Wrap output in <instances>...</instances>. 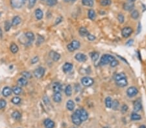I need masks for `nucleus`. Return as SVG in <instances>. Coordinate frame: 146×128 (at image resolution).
Masks as SVG:
<instances>
[{
    "label": "nucleus",
    "instance_id": "f257e3e1",
    "mask_svg": "<svg viewBox=\"0 0 146 128\" xmlns=\"http://www.w3.org/2000/svg\"><path fill=\"white\" fill-rule=\"evenodd\" d=\"M114 59V57L111 55V54H104L101 58L100 64L101 65H106V64L111 63Z\"/></svg>",
    "mask_w": 146,
    "mask_h": 128
},
{
    "label": "nucleus",
    "instance_id": "f03ea898",
    "mask_svg": "<svg viewBox=\"0 0 146 128\" xmlns=\"http://www.w3.org/2000/svg\"><path fill=\"white\" fill-rule=\"evenodd\" d=\"M71 120L74 124L77 126H79L81 124L82 120L80 118L79 116V109H77L75 111V113L71 116Z\"/></svg>",
    "mask_w": 146,
    "mask_h": 128
},
{
    "label": "nucleus",
    "instance_id": "7ed1b4c3",
    "mask_svg": "<svg viewBox=\"0 0 146 128\" xmlns=\"http://www.w3.org/2000/svg\"><path fill=\"white\" fill-rule=\"evenodd\" d=\"M80 45H81V44H80L79 41H77V40H73L69 45H68L67 48H68V51H70V52H73L75 50L78 49L80 47Z\"/></svg>",
    "mask_w": 146,
    "mask_h": 128
},
{
    "label": "nucleus",
    "instance_id": "20e7f679",
    "mask_svg": "<svg viewBox=\"0 0 146 128\" xmlns=\"http://www.w3.org/2000/svg\"><path fill=\"white\" fill-rule=\"evenodd\" d=\"M25 0H11V5L13 8H20L25 4Z\"/></svg>",
    "mask_w": 146,
    "mask_h": 128
},
{
    "label": "nucleus",
    "instance_id": "39448f33",
    "mask_svg": "<svg viewBox=\"0 0 146 128\" xmlns=\"http://www.w3.org/2000/svg\"><path fill=\"white\" fill-rule=\"evenodd\" d=\"M132 32H133V31H132L131 27H125L123 28L122 30H121V35L123 38H127L129 37L131 35Z\"/></svg>",
    "mask_w": 146,
    "mask_h": 128
},
{
    "label": "nucleus",
    "instance_id": "423d86ee",
    "mask_svg": "<svg viewBox=\"0 0 146 128\" xmlns=\"http://www.w3.org/2000/svg\"><path fill=\"white\" fill-rule=\"evenodd\" d=\"M81 83L84 86L89 87V86H91L92 85H93V83H94V80L92 78H90V77H83L81 79Z\"/></svg>",
    "mask_w": 146,
    "mask_h": 128
},
{
    "label": "nucleus",
    "instance_id": "0eeeda50",
    "mask_svg": "<svg viewBox=\"0 0 146 128\" xmlns=\"http://www.w3.org/2000/svg\"><path fill=\"white\" fill-rule=\"evenodd\" d=\"M44 73H45V69L43 67H38L34 71L33 74L36 78L40 79L44 77Z\"/></svg>",
    "mask_w": 146,
    "mask_h": 128
},
{
    "label": "nucleus",
    "instance_id": "6e6552de",
    "mask_svg": "<svg viewBox=\"0 0 146 128\" xmlns=\"http://www.w3.org/2000/svg\"><path fill=\"white\" fill-rule=\"evenodd\" d=\"M138 93V89L135 87H130L129 88H128L127 90V95L129 97L132 98L134 96H135Z\"/></svg>",
    "mask_w": 146,
    "mask_h": 128
},
{
    "label": "nucleus",
    "instance_id": "1a4fd4ad",
    "mask_svg": "<svg viewBox=\"0 0 146 128\" xmlns=\"http://www.w3.org/2000/svg\"><path fill=\"white\" fill-rule=\"evenodd\" d=\"M75 60L80 62H84L87 60V57L83 53H77L75 56Z\"/></svg>",
    "mask_w": 146,
    "mask_h": 128
},
{
    "label": "nucleus",
    "instance_id": "9d476101",
    "mask_svg": "<svg viewBox=\"0 0 146 128\" xmlns=\"http://www.w3.org/2000/svg\"><path fill=\"white\" fill-rule=\"evenodd\" d=\"M79 116L80 118L81 119L82 122L86 121V120L88 119V113L86 112V111L85 109H79Z\"/></svg>",
    "mask_w": 146,
    "mask_h": 128
},
{
    "label": "nucleus",
    "instance_id": "9b49d317",
    "mask_svg": "<svg viewBox=\"0 0 146 128\" xmlns=\"http://www.w3.org/2000/svg\"><path fill=\"white\" fill-rule=\"evenodd\" d=\"M49 57L54 62H57V61L60 60L61 55H60V54H58V52H56L51 51L50 53H49Z\"/></svg>",
    "mask_w": 146,
    "mask_h": 128
},
{
    "label": "nucleus",
    "instance_id": "f8f14e48",
    "mask_svg": "<svg viewBox=\"0 0 146 128\" xmlns=\"http://www.w3.org/2000/svg\"><path fill=\"white\" fill-rule=\"evenodd\" d=\"M133 108H134V110L136 112L140 111V110L142 109V103H141V102H140L139 100H136V101L134 102Z\"/></svg>",
    "mask_w": 146,
    "mask_h": 128
},
{
    "label": "nucleus",
    "instance_id": "ddd939ff",
    "mask_svg": "<svg viewBox=\"0 0 146 128\" xmlns=\"http://www.w3.org/2000/svg\"><path fill=\"white\" fill-rule=\"evenodd\" d=\"M116 83L117 85L120 87H125L128 84L127 80L126 78H122L121 80H119L116 81Z\"/></svg>",
    "mask_w": 146,
    "mask_h": 128
},
{
    "label": "nucleus",
    "instance_id": "4468645a",
    "mask_svg": "<svg viewBox=\"0 0 146 128\" xmlns=\"http://www.w3.org/2000/svg\"><path fill=\"white\" fill-rule=\"evenodd\" d=\"M123 9L125 10H127V11H131L134 8V3L132 2H127L125 3L124 4H123Z\"/></svg>",
    "mask_w": 146,
    "mask_h": 128
},
{
    "label": "nucleus",
    "instance_id": "2eb2a0df",
    "mask_svg": "<svg viewBox=\"0 0 146 128\" xmlns=\"http://www.w3.org/2000/svg\"><path fill=\"white\" fill-rule=\"evenodd\" d=\"M53 90L55 93H60L62 91V85L60 83H54L53 84Z\"/></svg>",
    "mask_w": 146,
    "mask_h": 128
},
{
    "label": "nucleus",
    "instance_id": "dca6fc26",
    "mask_svg": "<svg viewBox=\"0 0 146 128\" xmlns=\"http://www.w3.org/2000/svg\"><path fill=\"white\" fill-rule=\"evenodd\" d=\"M72 69H73V65L71 63H66L63 67V71L64 72H70L72 70Z\"/></svg>",
    "mask_w": 146,
    "mask_h": 128
},
{
    "label": "nucleus",
    "instance_id": "f3484780",
    "mask_svg": "<svg viewBox=\"0 0 146 128\" xmlns=\"http://www.w3.org/2000/svg\"><path fill=\"white\" fill-rule=\"evenodd\" d=\"M44 126L46 128H53L55 126V123L51 119H46L44 120Z\"/></svg>",
    "mask_w": 146,
    "mask_h": 128
},
{
    "label": "nucleus",
    "instance_id": "a211bd4d",
    "mask_svg": "<svg viewBox=\"0 0 146 128\" xmlns=\"http://www.w3.org/2000/svg\"><path fill=\"white\" fill-rule=\"evenodd\" d=\"M12 92H13V90L8 87H5L3 88L2 91V94L3 95L7 97V96H8L12 94Z\"/></svg>",
    "mask_w": 146,
    "mask_h": 128
},
{
    "label": "nucleus",
    "instance_id": "6ab92c4d",
    "mask_svg": "<svg viewBox=\"0 0 146 128\" xmlns=\"http://www.w3.org/2000/svg\"><path fill=\"white\" fill-rule=\"evenodd\" d=\"M53 100L55 102H56V103L61 102L62 100V95L61 93H55L53 95Z\"/></svg>",
    "mask_w": 146,
    "mask_h": 128
},
{
    "label": "nucleus",
    "instance_id": "aec40b11",
    "mask_svg": "<svg viewBox=\"0 0 146 128\" xmlns=\"http://www.w3.org/2000/svg\"><path fill=\"white\" fill-rule=\"evenodd\" d=\"M66 108L69 111H73L75 108V103L71 100H70L67 102Z\"/></svg>",
    "mask_w": 146,
    "mask_h": 128
},
{
    "label": "nucleus",
    "instance_id": "412c9836",
    "mask_svg": "<svg viewBox=\"0 0 146 128\" xmlns=\"http://www.w3.org/2000/svg\"><path fill=\"white\" fill-rule=\"evenodd\" d=\"M27 79L25 78H20L18 79V84L20 85V86H21V87H24L25 85H27Z\"/></svg>",
    "mask_w": 146,
    "mask_h": 128
},
{
    "label": "nucleus",
    "instance_id": "4be33fe9",
    "mask_svg": "<svg viewBox=\"0 0 146 128\" xmlns=\"http://www.w3.org/2000/svg\"><path fill=\"white\" fill-rule=\"evenodd\" d=\"M79 32L80 35L81 36H83V37L84 36H87L89 34L88 31L85 27H81L79 30Z\"/></svg>",
    "mask_w": 146,
    "mask_h": 128
},
{
    "label": "nucleus",
    "instance_id": "5701e85b",
    "mask_svg": "<svg viewBox=\"0 0 146 128\" xmlns=\"http://www.w3.org/2000/svg\"><path fill=\"white\" fill-rule=\"evenodd\" d=\"M43 16H44V14H43V12H42V10H40L39 8L36 10L35 16L37 19H38V20L42 19V18H43Z\"/></svg>",
    "mask_w": 146,
    "mask_h": 128
},
{
    "label": "nucleus",
    "instance_id": "b1692460",
    "mask_svg": "<svg viewBox=\"0 0 146 128\" xmlns=\"http://www.w3.org/2000/svg\"><path fill=\"white\" fill-rule=\"evenodd\" d=\"M21 18L20 16H15L12 20V25L13 26H16L21 23Z\"/></svg>",
    "mask_w": 146,
    "mask_h": 128
},
{
    "label": "nucleus",
    "instance_id": "393cba45",
    "mask_svg": "<svg viewBox=\"0 0 146 128\" xmlns=\"http://www.w3.org/2000/svg\"><path fill=\"white\" fill-rule=\"evenodd\" d=\"M112 100L111 97H106L105 98V105L107 108H112Z\"/></svg>",
    "mask_w": 146,
    "mask_h": 128
},
{
    "label": "nucleus",
    "instance_id": "a878e982",
    "mask_svg": "<svg viewBox=\"0 0 146 128\" xmlns=\"http://www.w3.org/2000/svg\"><path fill=\"white\" fill-rule=\"evenodd\" d=\"M88 18L92 19V20H94L96 18V13L93 9H90L88 12Z\"/></svg>",
    "mask_w": 146,
    "mask_h": 128
},
{
    "label": "nucleus",
    "instance_id": "bb28decb",
    "mask_svg": "<svg viewBox=\"0 0 146 128\" xmlns=\"http://www.w3.org/2000/svg\"><path fill=\"white\" fill-rule=\"evenodd\" d=\"M131 118L132 120H134V121L140 120H141V116L140 115H138V113H136V112H134L131 115Z\"/></svg>",
    "mask_w": 146,
    "mask_h": 128
},
{
    "label": "nucleus",
    "instance_id": "cd10ccee",
    "mask_svg": "<svg viewBox=\"0 0 146 128\" xmlns=\"http://www.w3.org/2000/svg\"><path fill=\"white\" fill-rule=\"evenodd\" d=\"M82 3L84 6H92L94 5V0H82Z\"/></svg>",
    "mask_w": 146,
    "mask_h": 128
},
{
    "label": "nucleus",
    "instance_id": "c85d7f7f",
    "mask_svg": "<svg viewBox=\"0 0 146 128\" xmlns=\"http://www.w3.org/2000/svg\"><path fill=\"white\" fill-rule=\"evenodd\" d=\"M126 78V75L124 72H120V73H118L116 74V76L114 77L115 81H118L119 80H121L122 78Z\"/></svg>",
    "mask_w": 146,
    "mask_h": 128
},
{
    "label": "nucleus",
    "instance_id": "c756f323",
    "mask_svg": "<svg viewBox=\"0 0 146 128\" xmlns=\"http://www.w3.org/2000/svg\"><path fill=\"white\" fill-rule=\"evenodd\" d=\"M25 37L27 38V39H29L30 41H33L35 39V35L34 34L31 32H26L25 34Z\"/></svg>",
    "mask_w": 146,
    "mask_h": 128
},
{
    "label": "nucleus",
    "instance_id": "7c9ffc66",
    "mask_svg": "<svg viewBox=\"0 0 146 128\" xmlns=\"http://www.w3.org/2000/svg\"><path fill=\"white\" fill-rule=\"evenodd\" d=\"M65 93L68 96H70L71 95V94H72V87L70 85H68L66 86V89H65Z\"/></svg>",
    "mask_w": 146,
    "mask_h": 128
},
{
    "label": "nucleus",
    "instance_id": "2f4dec72",
    "mask_svg": "<svg viewBox=\"0 0 146 128\" xmlns=\"http://www.w3.org/2000/svg\"><path fill=\"white\" fill-rule=\"evenodd\" d=\"M12 117H13L14 120H18L21 118V115L20 112L14 111V112H13V113L12 114Z\"/></svg>",
    "mask_w": 146,
    "mask_h": 128
},
{
    "label": "nucleus",
    "instance_id": "473e14b6",
    "mask_svg": "<svg viewBox=\"0 0 146 128\" xmlns=\"http://www.w3.org/2000/svg\"><path fill=\"white\" fill-rule=\"evenodd\" d=\"M10 49H11V51L13 52V54H16V52H18V50H19L18 45H16L15 44H12V45H11V47H10Z\"/></svg>",
    "mask_w": 146,
    "mask_h": 128
},
{
    "label": "nucleus",
    "instance_id": "72a5a7b5",
    "mask_svg": "<svg viewBox=\"0 0 146 128\" xmlns=\"http://www.w3.org/2000/svg\"><path fill=\"white\" fill-rule=\"evenodd\" d=\"M131 16L132 18L134 19H138V18H139L140 14H139V13H138V10H134L132 11Z\"/></svg>",
    "mask_w": 146,
    "mask_h": 128
},
{
    "label": "nucleus",
    "instance_id": "f704fd0d",
    "mask_svg": "<svg viewBox=\"0 0 146 128\" xmlns=\"http://www.w3.org/2000/svg\"><path fill=\"white\" fill-rule=\"evenodd\" d=\"M12 90H13V93L16 95H20L21 93V88L20 87H18V86L17 87H14L12 89Z\"/></svg>",
    "mask_w": 146,
    "mask_h": 128
},
{
    "label": "nucleus",
    "instance_id": "c9c22d12",
    "mask_svg": "<svg viewBox=\"0 0 146 128\" xmlns=\"http://www.w3.org/2000/svg\"><path fill=\"white\" fill-rule=\"evenodd\" d=\"M119 107V102L117 100H115L114 101H113L112 102V108L114 110H118V108Z\"/></svg>",
    "mask_w": 146,
    "mask_h": 128
},
{
    "label": "nucleus",
    "instance_id": "e433bc0d",
    "mask_svg": "<svg viewBox=\"0 0 146 128\" xmlns=\"http://www.w3.org/2000/svg\"><path fill=\"white\" fill-rule=\"evenodd\" d=\"M21 75L23 76V78H25L26 79H29L31 78V74L28 71H23L21 72Z\"/></svg>",
    "mask_w": 146,
    "mask_h": 128
},
{
    "label": "nucleus",
    "instance_id": "4c0bfd02",
    "mask_svg": "<svg viewBox=\"0 0 146 128\" xmlns=\"http://www.w3.org/2000/svg\"><path fill=\"white\" fill-rule=\"evenodd\" d=\"M91 58H92V60L94 62H96V61L98 60L99 54L97 52H92V53H91Z\"/></svg>",
    "mask_w": 146,
    "mask_h": 128
},
{
    "label": "nucleus",
    "instance_id": "58836bf2",
    "mask_svg": "<svg viewBox=\"0 0 146 128\" xmlns=\"http://www.w3.org/2000/svg\"><path fill=\"white\" fill-rule=\"evenodd\" d=\"M11 102L14 104L18 105V104H19V103L21 102V99H20V98L18 97V96H15V97L13 98V99L11 100Z\"/></svg>",
    "mask_w": 146,
    "mask_h": 128
},
{
    "label": "nucleus",
    "instance_id": "ea45409f",
    "mask_svg": "<svg viewBox=\"0 0 146 128\" xmlns=\"http://www.w3.org/2000/svg\"><path fill=\"white\" fill-rule=\"evenodd\" d=\"M111 0H101L100 4L102 6H108L109 5H111Z\"/></svg>",
    "mask_w": 146,
    "mask_h": 128
},
{
    "label": "nucleus",
    "instance_id": "a19ab883",
    "mask_svg": "<svg viewBox=\"0 0 146 128\" xmlns=\"http://www.w3.org/2000/svg\"><path fill=\"white\" fill-rule=\"evenodd\" d=\"M11 25H12V23L9 21H5V31H9L11 29Z\"/></svg>",
    "mask_w": 146,
    "mask_h": 128
},
{
    "label": "nucleus",
    "instance_id": "79ce46f5",
    "mask_svg": "<svg viewBox=\"0 0 146 128\" xmlns=\"http://www.w3.org/2000/svg\"><path fill=\"white\" fill-rule=\"evenodd\" d=\"M7 102L3 99H0V109H3L6 107Z\"/></svg>",
    "mask_w": 146,
    "mask_h": 128
},
{
    "label": "nucleus",
    "instance_id": "37998d69",
    "mask_svg": "<svg viewBox=\"0 0 146 128\" xmlns=\"http://www.w3.org/2000/svg\"><path fill=\"white\" fill-rule=\"evenodd\" d=\"M57 0H47V4L49 6H54L56 4Z\"/></svg>",
    "mask_w": 146,
    "mask_h": 128
},
{
    "label": "nucleus",
    "instance_id": "c03bdc74",
    "mask_svg": "<svg viewBox=\"0 0 146 128\" xmlns=\"http://www.w3.org/2000/svg\"><path fill=\"white\" fill-rule=\"evenodd\" d=\"M118 21L120 23H123L124 22V20H125V18H124V16H123L122 14H119L118 16Z\"/></svg>",
    "mask_w": 146,
    "mask_h": 128
},
{
    "label": "nucleus",
    "instance_id": "a18cd8bd",
    "mask_svg": "<svg viewBox=\"0 0 146 128\" xmlns=\"http://www.w3.org/2000/svg\"><path fill=\"white\" fill-rule=\"evenodd\" d=\"M118 64H119V62L117 60H114L113 61L110 63V65H111V67H116L117 65H118Z\"/></svg>",
    "mask_w": 146,
    "mask_h": 128
},
{
    "label": "nucleus",
    "instance_id": "49530a36",
    "mask_svg": "<svg viewBox=\"0 0 146 128\" xmlns=\"http://www.w3.org/2000/svg\"><path fill=\"white\" fill-rule=\"evenodd\" d=\"M121 112H122L123 113H125L128 111L127 105H126V104H123V105L121 106Z\"/></svg>",
    "mask_w": 146,
    "mask_h": 128
},
{
    "label": "nucleus",
    "instance_id": "de8ad7c7",
    "mask_svg": "<svg viewBox=\"0 0 146 128\" xmlns=\"http://www.w3.org/2000/svg\"><path fill=\"white\" fill-rule=\"evenodd\" d=\"M36 0H29V8H33L36 3Z\"/></svg>",
    "mask_w": 146,
    "mask_h": 128
},
{
    "label": "nucleus",
    "instance_id": "09e8293b",
    "mask_svg": "<svg viewBox=\"0 0 146 128\" xmlns=\"http://www.w3.org/2000/svg\"><path fill=\"white\" fill-rule=\"evenodd\" d=\"M87 38L88 39L90 40V41H94V39H96V37H95L94 35L91 34H89L87 36Z\"/></svg>",
    "mask_w": 146,
    "mask_h": 128
},
{
    "label": "nucleus",
    "instance_id": "8fccbe9b",
    "mask_svg": "<svg viewBox=\"0 0 146 128\" xmlns=\"http://www.w3.org/2000/svg\"><path fill=\"white\" fill-rule=\"evenodd\" d=\"M38 60H39V59H38V56H35V57H34V58L32 59L31 63L33 64H36V63H37V62H38Z\"/></svg>",
    "mask_w": 146,
    "mask_h": 128
},
{
    "label": "nucleus",
    "instance_id": "3c124183",
    "mask_svg": "<svg viewBox=\"0 0 146 128\" xmlns=\"http://www.w3.org/2000/svg\"><path fill=\"white\" fill-rule=\"evenodd\" d=\"M132 43H133V39H129V40L127 42V45H131L132 44Z\"/></svg>",
    "mask_w": 146,
    "mask_h": 128
},
{
    "label": "nucleus",
    "instance_id": "603ef678",
    "mask_svg": "<svg viewBox=\"0 0 146 128\" xmlns=\"http://www.w3.org/2000/svg\"><path fill=\"white\" fill-rule=\"evenodd\" d=\"M61 21H62V19H61V18H58L56 19V21H55V25H56V24H58V23H60Z\"/></svg>",
    "mask_w": 146,
    "mask_h": 128
},
{
    "label": "nucleus",
    "instance_id": "864d4df0",
    "mask_svg": "<svg viewBox=\"0 0 146 128\" xmlns=\"http://www.w3.org/2000/svg\"><path fill=\"white\" fill-rule=\"evenodd\" d=\"M138 128H146V127L145 126H144V125H142V126H140Z\"/></svg>",
    "mask_w": 146,
    "mask_h": 128
},
{
    "label": "nucleus",
    "instance_id": "5fc2aeb1",
    "mask_svg": "<svg viewBox=\"0 0 146 128\" xmlns=\"http://www.w3.org/2000/svg\"><path fill=\"white\" fill-rule=\"evenodd\" d=\"M128 1H129V2H132V3H134V1H135V0H128Z\"/></svg>",
    "mask_w": 146,
    "mask_h": 128
},
{
    "label": "nucleus",
    "instance_id": "6e6d98bb",
    "mask_svg": "<svg viewBox=\"0 0 146 128\" xmlns=\"http://www.w3.org/2000/svg\"><path fill=\"white\" fill-rule=\"evenodd\" d=\"M65 2H69L70 1H71V0H64Z\"/></svg>",
    "mask_w": 146,
    "mask_h": 128
},
{
    "label": "nucleus",
    "instance_id": "4d7b16f0",
    "mask_svg": "<svg viewBox=\"0 0 146 128\" xmlns=\"http://www.w3.org/2000/svg\"><path fill=\"white\" fill-rule=\"evenodd\" d=\"M71 1H73V2H75L76 0H71Z\"/></svg>",
    "mask_w": 146,
    "mask_h": 128
},
{
    "label": "nucleus",
    "instance_id": "13d9d810",
    "mask_svg": "<svg viewBox=\"0 0 146 128\" xmlns=\"http://www.w3.org/2000/svg\"><path fill=\"white\" fill-rule=\"evenodd\" d=\"M0 16H1V13H0Z\"/></svg>",
    "mask_w": 146,
    "mask_h": 128
},
{
    "label": "nucleus",
    "instance_id": "bf43d9fd",
    "mask_svg": "<svg viewBox=\"0 0 146 128\" xmlns=\"http://www.w3.org/2000/svg\"></svg>",
    "mask_w": 146,
    "mask_h": 128
}]
</instances>
